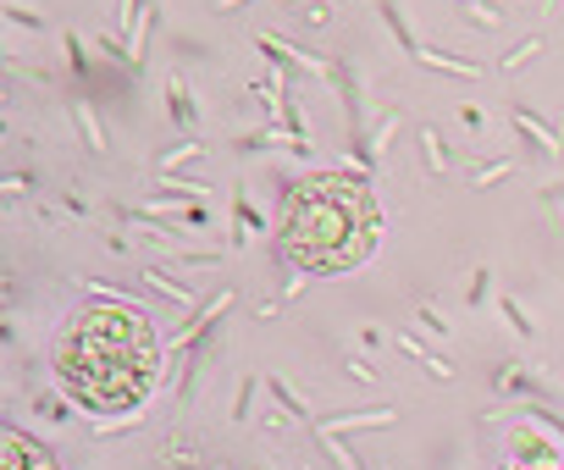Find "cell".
<instances>
[{
	"instance_id": "6da1fadb",
	"label": "cell",
	"mask_w": 564,
	"mask_h": 470,
	"mask_svg": "<svg viewBox=\"0 0 564 470\" xmlns=\"http://www.w3.org/2000/svg\"><path fill=\"white\" fill-rule=\"evenodd\" d=\"M155 371H161L155 327L128 305H84L56 338V376L95 415H122L144 404Z\"/></svg>"
},
{
	"instance_id": "3957f363",
	"label": "cell",
	"mask_w": 564,
	"mask_h": 470,
	"mask_svg": "<svg viewBox=\"0 0 564 470\" xmlns=\"http://www.w3.org/2000/svg\"><path fill=\"white\" fill-rule=\"evenodd\" d=\"M0 453H7V470H62L51 448H40L29 431L7 426V442H0Z\"/></svg>"
},
{
	"instance_id": "7a4b0ae2",
	"label": "cell",
	"mask_w": 564,
	"mask_h": 470,
	"mask_svg": "<svg viewBox=\"0 0 564 470\" xmlns=\"http://www.w3.org/2000/svg\"><path fill=\"white\" fill-rule=\"evenodd\" d=\"M377 232H382V205L360 177L344 172H316L305 177L289 205H282V227H276V244L300 272L333 277L360 266L377 250Z\"/></svg>"
},
{
	"instance_id": "277c9868",
	"label": "cell",
	"mask_w": 564,
	"mask_h": 470,
	"mask_svg": "<svg viewBox=\"0 0 564 470\" xmlns=\"http://www.w3.org/2000/svg\"><path fill=\"white\" fill-rule=\"evenodd\" d=\"M531 470H553V464H531Z\"/></svg>"
}]
</instances>
